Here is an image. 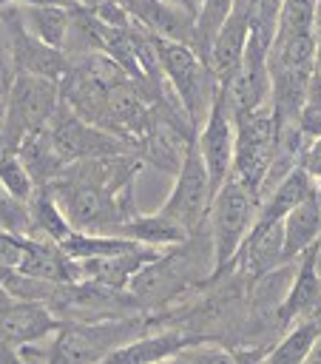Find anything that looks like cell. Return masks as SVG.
Here are the masks:
<instances>
[{
  "instance_id": "8fae6325",
  "label": "cell",
  "mask_w": 321,
  "mask_h": 364,
  "mask_svg": "<svg viewBox=\"0 0 321 364\" xmlns=\"http://www.w3.org/2000/svg\"><path fill=\"white\" fill-rule=\"evenodd\" d=\"M196 148L205 159L213 188L219 191V185L233 173V156H236V122L222 100V91L213 100L205 122L196 131Z\"/></svg>"
},
{
  "instance_id": "ac0fdd59",
  "label": "cell",
  "mask_w": 321,
  "mask_h": 364,
  "mask_svg": "<svg viewBox=\"0 0 321 364\" xmlns=\"http://www.w3.org/2000/svg\"><path fill=\"white\" fill-rule=\"evenodd\" d=\"M284 259L295 262L321 242V193L295 205L284 219Z\"/></svg>"
},
{
  "instance_id": "5b68a950",
  "label": "cell",
  "mask_w": 321,
  "mask_h": 364,
  "mask_svg": "<svg viewBox=\"0 0 321 364\" xmlns=\"http://www.w3.org/2000/svg\"><path fill=\"white\" fill-rule=\"evenodd\" d=\"M128 80V71L105 51L74 57L65 77L60 80L62 102L94 125H105L111 91Z\"/></svg>"
},
{
  "instance_id": "cb8c5ba5",
  "label": "cell",
  "mask_w": 321,
  "mask_h": 364,
  "mask_svg": "<svg viewBox=\"0 0 321 364\" xmlns=\"http://www.w3.org/2000/svg\"><path fill=\"white\" fill-rule=\"evenodd\" d=\"M28 210H31V228H34V239H51V242H62L74 228L65 219L60 202L54 199V193L48 188H37V193L28 199Z\"/></svg>"
},
{
  "instance_id": "1f68e13d",
  "label": "cell",
  "mask_w": 321,
  "mask_h": 364,
  "mask_svg": "<svg viewBox=\"0 0 321 364\" xmlns=\"http://www.w3.org/2000/svg\"><path fill=\"white\" fill-rule=\"evenodd\" d=\"M307 361L310 364H321V336H318V341H315V347H312V353H310Z\"/></svg>"
},
{
  "instance_id": "3957f363",
  "label": "cell",
  "mask_w": 321,
  "mask_h": 364,
  "mask_svg": "<svg viewBox=\"0 0 321 364\" xmlns=\"http://www.w3.org/2000/svg\"><path fill=\"white\" fill-rule=\"evenodd\" d=\"M259 205H261V196L247 182H241L236 173H230L219 185V191L213 193L205 228H207L210 242H213L216 273H222L233 264L241 242L247 239V233L256 225Z\"/></svg>"
},
{
  "instance_id": "8992f818",
  "label": "cell",
  "mask_w": 321,
  "mask_h": 364,
  "mask_svg": "<svg viewBox=\"0 0 321 364\" xmlns=\"http://www.w3.org/2000/svg\"><path fill=\"white\" fill-rule=\"evenodd\" d=\"M60 80L17 71L6 91V145L14 151L20 139L43 131L60 105Z\"/></svg>"
},
{
  "instance_id": "7402d4cb",
  "label": "cell",
  "mask_w": 321,
  "mask_h": 364,
  "mask_svg": "<svg viewBox=\"0 0 321 364\" xmlns=\"http://www.w3.org/2000/svg\"><path fill=\"white\" fill-rule=\"evenodd\" d=\"M14 151H17V156L26 162V168L31 171V176H34V182H37L40 188H45L54 176H60V171L68 165L65 156L60 154V148L54 145L48 125H45L43 131H34V134H28L26 139H20V145H17Z\"/></svg>"
},
{
  "instance_id": "2e32d148",
  "label": "cell",
  "mask_w": 321,
  "mask_h": 364,
  "mask_svg": "<svg viewBox=\"0 0 321 364\" xmlns=\"http://www.w3.org/2000/svg\"><path fill=\"white\" fill-rule=\"evenodd\" d=\"M318 313H321V270H318V245H315L304 256L295 259V273L281 301L278 318L287 330L290 324L318 316Z\"/></svg>"
},
{
  "instance_id": "f546056e",
  "label": "cell",
  "mask_w": 321,
  "mask_h": 364,
  "mask_svg": "<svg viewBox=\"0 0 321 364\" xmlns=\"http://www.w3.org/2000/svg\"><path fill=\"white\" fill-rule=\"evenodd\" d=\"M307 100H312V102H318V105H321V77H318V74L312 77V85H310Z\"/></svg>"
},
{
  "instance_id": "52a82bcc",
  "label": "cell",
  "mask_w": 321,
  "mask_h": 364,
  "mask_svg": "<svg viewBox=\"0 0 321 364\" xmlns=\"http://www.w3.org/2000/svg\"><path fill=\"white\" fill-rule=\"evenodd\" d=\"M233 122H236L233 173L261 196L267 171L273 165L276 139H278V119H276L273 102L253 108L247 114H239Z\"/></svg>"
},
{
  "instance_id": "30bf717a",
  "label": "cell",
  "mask_w": 321,
  "mask_h": 364,
  "mask_svg": "<svg viewBox=\"0 0 321 364\" xmlns=\"http://www.w3.org/2000/svg\"><path fill=\"white\" fill-rule=\"evenodd\" d=\"M0 23L6 26V34H9V60H11V68L14 74L23 71V74H40V77H51V80H62L71 60L62 48H54L48 43H43L40 37H34L20 14H17V6H0Z\"/></svg>"
},
{
  "instance_id": "7c38bea8",
  "label": "cell",
  "mask_w": 321,
  "mask_h": 364,
  "mask_svg": "<svg viewBox=\"0 0 321 364\" xmlns=\"http://www.w3.org/2000/svg\"><path fill=\"white\" fill-rule=\"evenodd\" d=\"M250 28H253V0H236L207 54V65L213 68L219 85H227L230 77L239 71L247 51Z\"/></svg>"
},
{
  "instance_id": "5bb4252c",
  "label": "cell",
  "mask_w": 321,
  "mask_h": 364,
  "mask_svg": "<svg viewBox=\"0 0 321 364\" xmlns=\"http://www.w3.org/2000/svg\"><path fill=\"white\" fill-rule=\"evenodd\" d=\"M207 336L190 333L185 327H151L134 341L116 347L105 361L111 364H159V361H173L187 344H196Z\"/></svg>"
},
{
  "instance_id": "44dd1931",
  "label": "cell",
  "mask_w": 321,
  "mask_h": 364,
  "mask_svg": "<svg viewBox=\"0 0 321 364\" xmlns=\"http://www.w3.org/2000/svg\"><path fill=\"white\" fill-rule=\"evenodd\" d=\"M116 236H125V239H134V242H142L151 247H170V245L185 242L190 236V230H185L168 213L153 210V213H134L128 222L119 225Z\"/></svg>"
},
{
  "instance_id": "484cf974",
  "label": "cell",
  "mask_w": 321,
  "mask_h": 364,
  "mask_svg": "<svg viewBox=\"0 0 321 364\" xmlns=\"http://www.w3.org/2000/svg\"><path fill=\"white\" fill-rule=\"evenodd\" d=\"M298 125H301V131L310 139L312 136H321V105L312 102V100H307L304 108H301V114H298Z\"/></svg>"
},
{
  "instance_id": "83f0119b",
  "label": "cell",
  "mask_w": 321,
  "mask_h": 364,
  "mask_svg": "<svg viewBox=\"0 0 321 364\" xmlns=\"http://www.w3.org/2000/svg\"><path fill=\"white\" fill-rule=\"evenodd\" d=\"M315 74L321 77V3L315 6Z\"/></svg>"
},
{
  "instance_id": "6da1fadb",
  "label": "cell",
  "mask_w": 321,
  "mask_h": 364,
  "mask_svg": "<svg viewBox=\"0 0 321 364\" xmlns=\"http://www.w3.org/2000/svg\"><path fill=\"white\" fill-rule=\"evenodd\" d=\"M213 273L216 253L207 228H202L193 230L185 242L165 247L162 256H156L134 276L128 290L142 301L148 313H156L196 296L213 279Z\"/></svg>"
},
{
  "instance_id": "f1b7e54d",
  "label": "cell",
  "mask_w": 321,
  "mask_h": 364,
  "mask_svg": "<svg viewBox=\"0 0 321 364\" xmlns=\"http://www.w3.org/2000/svg\"><path fill=\"white\" fill-rule=\"evenodd\" d=\"M162 3H168V6H176V9H182V11H187V14H199V6H202V0H162Z\"/></svg>"
},
{
  "instance_id": "4dcf8cb0",
  "label": "cell",
  "mask_w": 321,
  "mask_h": 364,
  "mask_svg": "<svg viewBox=\"0 0 321 364\" xmlns=\"http://www.w3.org/2000/svg\"><path fill=\"white\" fill-rule=\"evenodd\" d=\"M6 145V100H0V151Z\"/></svg>"
},
{
  "instance_id": "603a6c76",
  "label": "cell",
  "mask_w": 321,
  "mask_h": 364,
  "mask_svg": "<svg viewBox=\"0 0 321 364\" xmlns=\"http://www.w3.org/2000/svg\"><path fill=\"white\" fill-rule=\"evenodd\" d=\"M318 336H321V313L290 324L278 336V341L267 350L264 361H270V364H304L310 358Z\"/></svg>"
},
{
  "instance_id": "7a4b0ae2",
  "label": "cell",
  "mask_w": 321,
  "mask_h": 364,
  "mask_svg": "<svg viewBox=\"0 0 321 364\" xmlns=\"http://www.w3.org/2000/svg\"><path fill=\"white\" fill-rule=\"evenodd\" d=\"M45 188L54 193V199L60 202V208L74 230L116 233L122 222H128L134 213H139L134 193H119V191L97 185V182L57 176Z\"/></svg>"
},
{
  "instance_id": "277c9868",
  "label": "cell",
  "mask_w": 321,
  "mask_h": 364,
  "mask_svg": "<svg viewBox=\"0 0 321 364\" xmlns=\"http://www.w3.org/2000/svg\"><path fill=\"white\" fill-rule=\"evenodd\" d=\"M156 54H159V65H162L168 85L173 88V94L179 97L182 108L187 111V117L193 119V125L199 131L213 100L222 91L213 68L190 43H182V40L156 37Z\"/></svg>"
},
{
  "instance_id": "4316f807",
  "label": "cell",
  "mask_w": 321,
  "mask_h": 364,
  "mask_svg": "<svg viewBox=\"0 0 321 364\" xmlns=\"http://www.w3.org/2000/svg\"><path fill=\"white\" fill-rule=\"evenodd\" d=\"M301 168L321 185V136H312L301 154Z\"/></svg>"
},
{
  "instance_id": "9a60e30c",
  "label": "cell",
  "mask_w": 321,
  "mask_h": 364,
  "mask_svg": "<svg viewBox=\"0 0 321 364\" xmlns=\"http://www.w3.org/2000/svg\"><path fill=\"white\" fill-rule=\"evenodd\" d=\"M62 327L57 313L40 299H11L0 310V338L9 344H26L54 336Z\"/></svg>"
},
{
  "instance_id": "e0dca14e",
  "label": "cell",
  "mask_w": 321,
  "mask_h": 364,
  "mask_svg": "<svg viewBox=\"0 0 321 364\" xmlns=\"http://www.w3.org/2000/svg\"><path fill=\"white\" fill-rule=\"evenodd\" d=\"M165 247H151V245H131L119 253H108V256H94V259H77L80 267H82V279H94L99 284H108V287H119V290H128L134 276L151 264L156 256H162Z\"/></svg>"
},
{
  "instance_id": "d6986e66",
  "label": "cell",
  "mask_w": 321,
  "mask_h": 364,
  "mask_svg": "<svg viewBox=\"0 0 321 364\" xmlns=\"http://www.w3.org/2000/svg\"><path fill=\"white\" fill-rule=\"evenodd\" d=\"M71 9L74 6H65L57 0H43V3H20L17 14L34 37H40L43 43H48L54 48H65V37H68V26H71Z\"/></svg>"
},
{
  "instance_id": "d4e9b609",
  "label": "cell",
  "mask_w": 321,
  "mask_h": 364,
  "mask_svg": "<svg viewBox=\"0 0 321 364\" xmlns=\"http://www.w3.org/2000/svg\"><path fill=\"white\" fill-rule=\"evenodd\" d=\"M0 185L11 193V196H17V199H23V202H28L34 193H37V182H34V176H31V171L26 168V162L17 156V151H9V148H3L0 151Z\"/></svg>"
},
{
  "instance_id": "9c48e42d",
  "label": "cell",
  "mask_w": 321,
  "mask_h": 364,
  "mask_svg": "<svg viewBox=\"0 0 321 364\" xmlns=\"http://www.w3.org/2000/svg\"><path fill=\"white\" fill-rule=\"evenodd\" d=\"M51 139L60 148V154L65 156V162H77V159H91V156H108V154H125V151H136L128 139L105 131L102 125H94L88 119H82L77 111H71L62 100L48 122Z\"/></svg>"
},
{
  "instance_id": "4fadbf2b",
  "label": "cell",
  "mask_w": 321,
  "mask_h": 364,
  "mask_svg": "<svg viewBox=\"0 0 321 364\" xmlns=\"http://www.w3.org/2000/svg\"><path fill=\"white\" fill-rule=\"evenodd\" d=\"M287 264L284 259V222H259L253 225V230L247 233V239L241 242L236 259H233V270H239L247 282H256L259 276L276 270Z\"/></svg>"
},
{
  "instance_id": "ffe728a7",
  "label": "cell",
  "mask_w": 321,
  "mask_h": 364,
  "mask_svg": "<svg viewBox=\"0 0 321 364\" xmlns=\"http://www.w3.org/2000/svg\"><path fill=\"white\" fill-rule=\"evenodd\" d=\"M312 193H318V179H312L301 165L293 168L273 191H267L261 196V205H259V222H276V219H284L295 205H301L304 199H310Z\"/></svg>"
},
{
  "instance_id": "d6a6232c",
  "label": "cell",
  "mask_w": 321,
  "mask_h": 364,
  "mask_svg": "<svg viewBox=\"0 0 321 364\" xmlns=\"http://www.w3.org/2000/svg\"><path fill=\"white\" fill-rule=\"evenodd\" d=\"M60 3H65V6H85V0H60Z\"/></svg>"
},
{
  "instance_id": "ba28073f",
  "label": "cell",
  "mask_w": 321,
  "mask_h": 364,
  "mask_svg": "<svg viewBox=\"0 0 321 364\" xmlns=\"http://www.w3.org/2000/svg\"><path fill=\"white\" fill-rule=\"evenodd\" d=\"M213 179L205 168V159L196 148V139L193 145L187 148L179 171L173 173V185H170V193L168 199L162 202V213H168L170 219H176L185 230H202L205 222H207V210H210V202H213Z\"/></svg>"
},
{
  "instance_id": "836d02e7",
  "label": "cell",
  "mask_w": 321,
  "mask_h": 364,
  "mask_svg": "<svg viewBox=\"0 0 321 364\" xmlns=\"http://www.w3.org/2000/svg\"><path fill=\"white\" fill-rule=\"evenodd\" d=\"M114 3H122V0H114Z\"/></svg>"
}]
</instances>
